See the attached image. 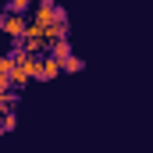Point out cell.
I'll list each match as a JSON object with an SVG mask.
<instances>
[{
  "instance_id": "277c9868",
  "label": "cell",
  "mask_w": 153,
  "mask_h": 153,
  "mask_svg": "<svg viewBox=\"0 0 153 153\" xmlns=\"http://www.w3.org/2000/svg\"><path fill=\"white\" fill-rule=\"evenodd\" d=\"M57 75H61V64H57L53 57L43 53V57L36 61V78H39V82H50V78H57Z\"/></svg>"
},
{
  "instance_id": "3957f363",
  "label": "cell",
  "mask_w": 153,
  "mask_h": 153,
  "mask_svg": "<svg viewBox=\"0 0 153 153\" xmlns=\"http://www.w3.org/2000/svg\"><path fill=\"white\" fill-rule=\"evenodd\" d=\"M25 25H29L25 18H18V14H4V11H0V32H7L11 39H22V36H25Z\"/></svg>"
},
{
  "instance_id": "52a82bcc",
  "label": "cell",
  "mask_w": 153,
  "mask_h": 153,
  "mask_svg": "<svg viewBox=\"0 0 153 153\" xmlns=\"http://www.w3.org/2000/svg\"><path fill=\"white\" fill-rule=\"evenodd\" d=\"M14 103H18V100H14V89H11V93H0V114H11Z\"/></svg>"
},
{
  "instance_id": "9c48e42d",
  "label": "cell",
  "mask_w": 153,
  "mask_h": 153,
  "mask_svg": "<svg viewBox=\"0 0 153 153\" xmlns=\"http://www.w3.org/2000/svg\"><path fill=\"white\" fill-rule=\"evenodd\" d=\"M0 75H11V53H0Z\"/></svg>"
},
{
  "instance_id": "6da1fadb",
  "label": "cell",
  "mask_w": 153,
  "mask_h": 153,
  "mask_svg": "<svg viewBox=\"0 0 153 153\" xmlns=\"http://www.w3.org/2000/svg\"><path fill=\"white\" fill-rule=\"evenodd\" d=\"M36 61L39 57H29V53H22V50H11V89H22V85H29L32 78H36Z\"/></svg>"
},
{
  "instance_id": "30bf717a",
  "label": "cell",
  "mask_w": 153,
  "mask_h": 153,
  "mask_svg": "<svg viewBox=\"0 0 153 153\" xmlns=\"http://www.w3.org/2000/svg\"><path fill=\"white\" fill-rule=\"evenodd\" d=\"M0 93H11V78L7 75H0Z\"/></svg>"
},
{
  "instance_id": "8992f818",
  "label": "cell",
  "mask_w": 153,
  "mask_h": 153,
  "mask_svg": "<svg viewBox=\"0 0 153 153\" xmlns=\"http://www.w3.org/2000/svg\"><path fill=\"white\" fill-rule=\"evenodd\" d=\"M25 11H29V0H11V4L4 7V14H18V18H22Z\"/></svg>"
},
{
  "instance_id": "7a4b0ae2",
  "label": "cell",
  "mask_w": 153,
  "mask_h": 153,
  "mask_svg": "<svg viewBox=\"0 0 153 153\" xmlns=\"http://www.w3.org/2000/svg\"><path fill=\"white\" fill-rule=\"evenodd\" d=\"M68 14L57 7V4H50V0H39L36 4V18H32V25H39V32L43 29H50V25H57V22H64Z\"/></svg>"
},
{
  "instance_id": "5b68a950",
  "label": "cell",
  "mask_w": 153,
  "mask_h": 153,
  "mask_svg": "<svg viewBox=\"0 0 153 153\" xmlns=\"http://www.w3.org/2000/svg\"><path fill=\"white\" fill-rule=\"evenodd\" d=\"M82 68H85V61H82V57H75V53H71V57H64V61H61V71H68V75H78V71H82Z\"/></svg>"
},
{
  "instance_id": "ba28073f",
  "label": "cell",
  "mask_w": 153,
  "mask_h": 153,
  "mask_svg": "<svg viewBox=\"0 0 153 153\" xmlns=\"http://www.w3.org/2000/svg\"><path fill=\"white\" fill-rule=\"evenodd\" d=\"M18 128V117H14V111L11 114H0V132H14Z\"/></svg>"
}]
</instances>
